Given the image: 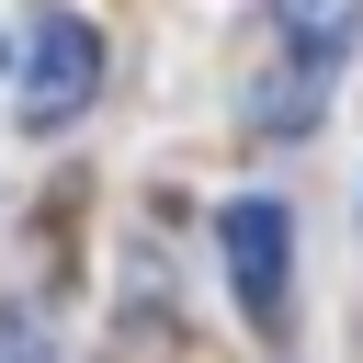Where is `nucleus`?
<instances>
[{
	"label": "nucleus",
	"instance_id": "obj_1",
	"mask_svg": "<svg viewBox=\"0 0 363 363\" xmlns=\"http://www.w3.org/2000/svg\"><path fill=\"white\" fill-rule=\"evenodd\" d=\"M91 91H102V34L79 11H34V34H23V125L34 136L45 125H79Z\"/></svg>",
	"mask_w": 363,
	"mask_h": 363
},
{
	"label": "nucleus",
	"instance_id": "obj_2",
	"mask_svg": "<svg viewBox=\"0 0 363 363\" xmlns=\"http://www.w3.org/2000/svg\"><path fill=\"white\" fill-rule=\"evenodd\" d=\"M216 250H227V284H238L250 329H284L295 318V227H284V204H227Z\"/></svg>",
	"mask_w": 363,
	"mask_h": 363
},
{
	"label": "nucleus",
	"instance_id": "obj_3",
	"mask_svg": "<svg viewBox=\"0 0 363 363\" xmlns=\"http://www.w3.org/2000/svg\"><path fill=\"white\" fill-rule=\"evenodd\" d=\"M272 34H284V68L295 79H329L340 45L363 34V0H272Z\"/></svg>",
	"mask_w": 363,
	"mask_h": 363
}]
</instances>
